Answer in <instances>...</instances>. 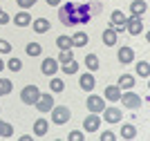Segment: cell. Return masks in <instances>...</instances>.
Here are the masks:
<instances>
[{"label": "cell", "mask_w": 150, "mask_h": 141, "mask_svg": "<svg viewBox=\"0 0 150 141\" xmlns=\"http://www.w3.org/2000/svg\"><path fill=\"white\" fill-rule=\"evenodd\" d=\"M101 11V2H94V0H88V2H65V5L58 9V20L63 25H81V23H90V20Z\"/></svg>", "instance_id": "1"}, {"label": "cell", "mask_w": 150, "mask_h": 141, "mask_svg": "<svg viewBox=\"0 0 150 141\" xmlns=\"http://www.w3.org/2000/svg\"><path fill=\"white\" fill-rule=\"evenodd\" d=\"M52 112V121L58 123V125H63V123H67L69 117H72V112H69V108H65V105H58V108H54Z\"/></svg>", "instance_id": "2"}, {"label": "cell", "mask_w": 150, "mask_h": 141, "mask_svg": "<svg viewBox=\"0 0 150 141\" xmlns=\"http://www.w3.org/2000/svg\"><path fill=\"white\" fill-rule=\"evenodd\" d=\"M38 96H40V90H38L36 85H27L23 92H20V101L27 105H34L38 101Z\"/></svg>", "instance_id": "3"}, {"label": "cell", "mask_w": 150, "mask_h": 141, "mask_svg": "<svg viewBox=\"0 0 150 141\" xmlns=\"http://www.w3.org/2000/svg\"><path fill=\"white\" fill-rule=\"evenodd\" d=\"M121 98H123V105L128 110H139L141 108V96H137L134 92H123Z\"/></svg>", "instance_id": "4"}, {"label": "cell", "mask_w": 150, "mask_h": 141, "mask_svg": "<svg viewBox=\"0 0 150 141\" xmlns=\"http://www.w3.org/2000/svg\"><path fill=\"white\" fill-rule=\"evenodd\" d=\"M34 105H36L38 112H50L52 108H54V98H52V94H40V96H38V101H36Z\"/></svg>", "instance_id": "5"}, {"label": "cell", "mask_w": 150, "mask_h": 141, "mask_svg": "<svg viewBox=\"0 0 150 141\" xmlns=\"http://www.w3.org/2000/svg\"><path fill=\"white\" fill-rule=\"evenodd\" d=\"M88 110H92L94 114H99V112L105 110V101L101 96H96V94H92V96H88Z\"/></svg>", "instance_id": "6"}, {"label": "cell", "mask_w": 150, "mask_h": 141, "mask_svg": "<svg viewBox=\"0 0 150 141\" xmlns=\"http://www.w3.org/2000/svg\"><path fill=\"white\" fill-rule=\"evenodd\" d=\"M56 69H58V61H56V58H45V61L40 63V72H43L45 76L56 74Z\"/></svg>", "instance_id": "7"}, {"label": "cell", "mask_w": 150, "mask_h": 141, "mask_svg": "<svg viewBox=\"0 0 150 141\" xmlns=\"http://www.w3.org/2000/svg\"><path fill=\"white\" fill-rule=\"evenodd\" d=\"M125 29L130 31L132 36H139V34H141V29H144L141 18H134V16H132V18H128V20H125Z\"/></svg>", "instance_id": "8"}, {"label": "cell", "mask_w": 150, "mask_h": 141, "mask_svg": "<svg viewBox=\"0 0 150 141\" xmlns=\"http://www.w3.org/2000/svg\"><path fill=\"white\" fill-rule=\"evenodd\" d=\"M103 117H105L108 123H119L121 117H123V112L117 110V108H105V110H103Z\"/></svg>", "instance_id": "9"}, {"label": "cell", "mask_w": 150, "mask_h": 141, "mask_svg": "<svg viewBox=\"0 0 150 141\" xmlns=\"http://www.w3.org/2000/svg\"><path fill=\"white\" fill-rule=\"evenodd\" d=\"M99 125H101V119L96 117V114H90V117H85V121H83V128L88 130V132H94V130H99Z\"/></svg>", "instance_id": "10"}, {"label": "cell", "mask_w": 150, "mask_h": 141, "mask_svg": "<svg viewBox=\"0 0 150 141\" xmlns=\"http://www.w3.org/2000/svg\"><path fill=\"white\" fill-rule=\"evenodd\" d=\"M146 9H148V5H146L144 0H134V2H130V11L134 18H141L146 13Z\"/></svg>", "instance_id": "11"}, {"label": "cell", "mask_w": 150, "mask_h": 141, "mask_svg": "<svg viewBox=\"0 0 150 141\" xmlns=\"http://www.w3.org/2000/svg\"><path fill=\"white\" fill-rule=\"evenodd\" d=\"M117 58H119V63L128 65V63H132V58H134V52H132L130 47H121L119 54H117Z\"/></svg>", "instance_id": "12"}, {"label": "cell", "mask_w": 150, "mask_h": 141, "mask_svg": "<svg viewBox=\"0 0 150 141\" xmlns=\"http://www.w3.org/2000/svg\"><path fill=\"white\" fill-rule=\"evenodd\" d=\"M103 45H108V47L117 45V31L112 27H105V31H103Z\"/></svg>", "instance_id": "13"}, {"label": "cell", "mask_w": 150, "mask_h": 141, "mask_svg": "<svg viewBox=\"0 0 150 141\" xmlns=\"http://www.w3.org/2000/svg\"><path fill=\"white\" fill-rule=\"evenodd\" d=\"M79 85H81L85 92H92V90H94V76H92V74H83L81 81H79Z\"/></svg>", "instance_id": "14"}, {"label": "cell", "mask_w": 150, "mask_h": 141, "mask_svg": "<svg viewBox=\"0 0 150 141\" xmlns=\"http://www.w3.org/2000/svg\"><path fill=\"white\" fill-rule=\"evenodd\" d=\"M105 98H108V101H119V98H121L119 85H108L105 87Z\"/></svg>", "instance_id": "15"}, {"label": "cell", "mask_w": 150, "mask_h": 141, "mask_svg": "<svg viewBox=\"0 0 150 141\" xmlns=\"http://www.w3.org/2000/svg\"><path fill=\"white\" fill-rule=\"evenodd\" d=\"M47 128H50V123L45 121V119H38V121L34 123V135H36V137L47 135Z\"/></svg>", "instance_id": "16"}, {"label": "cell", "mask_w": 150, "mask_h": 141, "mask_svg": "<svg viewBox=\"0 0 150 141\" xmlns=\"http://www.w3.org/2000/svg\"><path fill=\"white\" fill-rule=\"evenodd\" d=\"M88 34H83V31H76L74 36H72V47H83V45H88Z\"/></svg>", "instance_id": "17"}, {"label": "cell", "mask_w": 150, "mask_h": 141, "mask_svg": "<svg viewBox=\"0 0 150 141\" xmlns=\"http://www.w3.org/2000/svg\"><path fill=\"white\" fill-rule=\"evenodd\" d=\"M99 65H101V63H99V56H96V54H88V56H85V67H88L90 72H96Z\"/></svg>", "instance_id": "18"}, {"label": "cell", "mask_w": 150, "mask_h": 141, "mask_svg": "<svg viewBox=\"0 0 150 141\" xmlns=\"http://www.w3.org/2000/svg\"><path fill=\"white\" fill-rule=\"evenodd\" d=\"M125 20L128 18H125V13L121 11V9H114V11L110 13V23L112 25H125Z\"/></svg>", "instance_id": "19"}, {"label": "cell", "mask_w": 150, "mask_h": 141, "mask_svg": "<svg viewBox=\"0 0 150 141\" xmlns=\"http://www.w3.org/2000/svg\"><path fill=\"white\" fill-rule=\"evenodd\" d=\"M47 29H50V20H47V18H38V20H34V31H38V34H45Z\"/></svg>", "instance_id": "20"}, {"label": "cell", "mask_w": 150, "mask_h": 141, "mask_svg": "<svg viewBox=\"0 0 150 141\" xmlns=\"http://www.w3.org/2000/svg\"><path fill=\"white\" fill-rule=\"evenodd\" d=\"M132 85H134V79H132L130 74H121V79H119V90H130Z\"/></svg>", "instance_id": "21"}, {"label": "cell", "mask_w": 150, "mask_h": 141, "mask_svg": "<svg viewBox=\"0 0 150 141\" xmlns=\"http://www.w3.org/2000/svg\"><path fill=\"white\" fill-rule=\"evenodd\" d=\"M134 137H137V128H134V125L128 123V125L121 128V139H134Z\"/></svg>", "instance_id": "22"}, {"label": "cell", "mask_w": 150, "mask_h": 141, "mask_svg": "<svg viewBox=\"0 0 150 141\" xmlns=\"http://www.w3.org/2000/svg\"><path fill=\"white\" fill-rule=\"evenodd\" d=\"M13 23L18 25V27H27V25H31V16L29 13H16V20H13Z\"/></svg>", "instance_id": "23"}, {"label": "cell", "mask_w": 150, "mask_h": 141, "mask_svg": "<svg viewBox=\"0 0 150 141\" xmlns=\"http://www.w3.org/2000/svg\"><path fill=\"white\" fill-rule=\"evenodd\" d=\"M0 137H5V139L13 137V128H11V123H7V121H0Z\"/></svg>", "instance_id": "24"}, {"label": "cell", "mask_w": 150, "mask_h": 141, "mask_svg": "<svg viewBox=\"0 0 150 141\" xmlns=\"http://www.w3.org/2000/svg\"><path fill=\"white\" fill-rule=\"evenodd\" d=\"M56 61H58V63H69V61H74L72 49H61V54L56 56Z\"/></svg>", "instance_id": "25"}, {"label": "cell", "mask_w": 150, "mask_h": 141, "mask_svg": "<svg viewBox=\"0 0 150 141\" xmlns=\"http://www.w3.org/2000/svg\"><path fill=\"white\" fill-rule=\"evenodd\" d=\"M56 45H58V49H72V38L69 36H58Z\"/></svg>", "instance_id": "26"}, {"label": "cell", "mask_w": 150, "mask_h": 141, "mask_svg": "<svg viewBox=\"0 0 150 141\" xmlns=\"http://www.w3.org/2000/svg\"><path fill=\"white\" fill-rule=\"evenodd\" d=\"M76 72H79V63L76 61L63 63V74H76Z\"/></svg>", "instance_id": "27"}, {"label": "cell", "mask_w": 150, "mask_h": 141, "mask_svg": "<svg viewBox=\"0 0 150 141\" xmlns=\"http://www.w3.org/2000/svg\"><path fill=\"white\" fill-rule=\"evenodd\" d=\"M50 90L52 92H63V90H65V83H63L61 79H52L50 81Z\"/></svg>", "instance_id": "28"}, {"label": "cell", "mask_w": 150, "mask_h": 141, "mask_svg": "<svg viewBox=\"0 0 150 141\" xmlns=\"http://www.w3.org/2000/svg\"><path fill=\"white\" fill-rule=\"evenodd\" d=\"M11 92V81L9 79H0V96H5V94Z\"/></svg>", "instance_id": "29"}, {"label": "cell", "mask_w": 150, "mask_h": 141, "mask_svg": "<svg viewBox=\"0 0 150 141\" xmlns=\"http://www.w3.org/2000/svg\"><path fill=\"white\" fill-rule=\"evenodd\" d=\"M25 49H27V54H29V56H40V52H43V47H40L38 43H29Z\"/></svg>", "instance_id": "30"}, {"label": "cell", "mask_w": 150, "mask_h": 141, "mask_svg": "<svg viewBox=\"0 0 150 141\" xmlns=\"http://www.w3.org/2000/svg\"><path fill=\"white\" fill-rule=\"evenodd\" d=\"M7 67L11 69V72H20V67H23V63H20V58H9V63H7Z\"/></svg>", "instance_id": "31"}, {"label": "cell", "mask_w": 150, "mask_h": 141, "mask_svg": "<svg viewBox=\"0 0 150 141\" xmlns=\"http://www.w3.org/2000/svg\"><path fill=\"white\" fill-rule=\"evenodd\" d=\"M137 74H141V76H144V79H146V76H148V74H150V65H148V63H146V61L137 63Z\"/></svg>", "instance_id": "32"}, {"label": "cell", "mask_w": 150, "mask_h": 141, "mask_svg": "<svg viewBox=\"0 0 150 141\" xmlns=\"http://www.w3.org/2000/svg\"><path fill=\"white\" fill-rule=\"evenodd\" d=\"M85 139V135H83L81 130H72V132H69V141H83Z\"/></svg>", "instance_id": "33"}, {"label": "cell", "mask_w": 150, "mask_h": 141, "mask_svg": "<svg viewBox=\"0 0 150 141\" xmlns=\"http://www.w3.org/2000/svg\"><path fill=\"white\" fill-rule=\"evenodd\" d=\"M9 52H11V43H7V40L0 38V54H9Z\"/></svg>", "instance_id": "34"}, {"label": "cell", "mask_w": 150, "mask_h": 141, "mask_svg": "<svg viewBox=\"0 0 150 141\" xmlns=\"http://www.w3.org/2000/svg\"><path fill=\"white\" fill-rule=\"evenodd\" d=\"M16 2H18L20 7H23V9H29V7H34L38 2V0H16Z\"/></svg>", "instance_id": "35"}, {"label": "cell", "mask_w": 150, "mask_h": 141, "mask_svg": "<svg viewBox=\"0 0 150 141\" xmlns=\"http://www.w3.org/2000/svg\"><path fill=\"white\" fill-rule=\"evenodd\" d=\"M112 139H114V135L110 132V130H105V132L101 135V141H112Z\"/></svg>", "instance_id": "36"}, {"label": "cell", "mask_w": 150, "mask_h": 141, "mask_svg": "<svg viewBox=\"0 0 150 141\" xmlns=\"http://www.w3.org/2000/svg\"><path fill=\"white\" fill-rule=\"evenodd\" d=\"M9 20H11V18H9V16H7L5 11H0V25H7Z\"/></svg>", "instance_id": "37"}, {"label": "cell", "mask_w": 150, "mask_h": 141, "mask_svg": "<svg viewBox=\"0 0 150 141\" xmlns=\"http://www.w3.org/2000/svg\"><path fill=\"white\" fill-rule=\"evenodd\" d=\"M45 2H47V5H50V7H54V5H58L61 0H45Z\"/></svg>", "instance_id": "38"}, {"label": "cell", "mask_w": 150, "mask_h": 141, "mask_svg": "<svg viewBox=\"0 0 150 141\" xmlns=\"http://www.w3.org/2000/svg\"><path fill=\"white\" fill-rule=\"evenodd\" d=\"M2 69H5V63H2V58H0V72H2Z\"/></svg>", "instance_id": "39"}, {"label": "cell", "mask_w": 150, "mask_h": 141, "mask_svg": "<svg viewBox=\"0 0 150 141\" xmlns=\"http://www.w3.org/2000/svg\"><path fill=\"white\" fill-rule=\"evenodd\" d=\"M0 11H2V9H0Z\"/></svg>", "instance_id": "40"}]
</instances>
